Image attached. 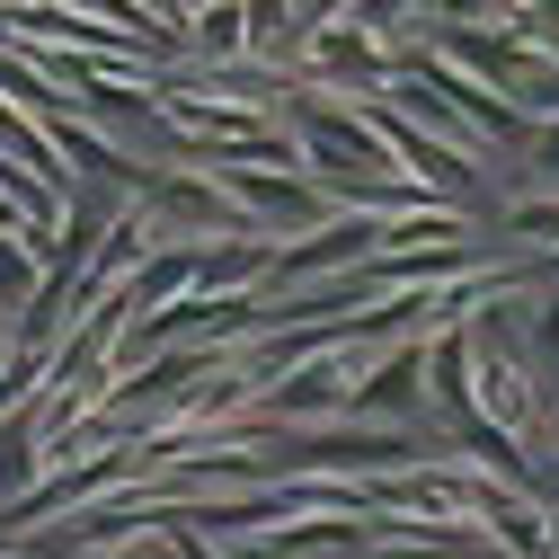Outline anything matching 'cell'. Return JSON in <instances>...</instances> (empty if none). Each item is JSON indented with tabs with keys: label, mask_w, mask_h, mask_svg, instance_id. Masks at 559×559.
<instances>
[{
	"label": "cell",
	"mask_w": 559,
	"mask_h": 559,
	"mask_svg": "<svg viewBox=\"0 0 559 559\" xmlns=\"http://www.w3.org/2000/svg\"><path fill=\"white\" fill-rule=\"evenodd\" d=\"M223 187L240 195L249 231H320V223H337V204L320 195V178H294V169H240Z\"/></svg>",
	"instance_id": "3"
},
{
	"label": "cell",
	"mask_w": 559,
	"mask_h": 559,
	"mask_svg": "<svg viewBox=\"0 0 559 559\" xmlns=\"http://www.w3.org/2000/svg\"><path fill=\"white\" fill-rule=\"evenodd\" d=\"M195 36H204V53H231V45L249 36V19H240V10H204V19H195Z\"/></svg>",
	"instance_id": "10"
},
{
	"label": "cell",
	"mask_w": 559,
	"mask_h": 559,
	"mask_svg": "<svg viewBox=\"0 0 559 559\" xmlns=\"http://www.w3.org/2000/svg\"><path fill=\"white\" fill-rule=\"evenodd\" d=\"M436 45L462 62L471 81H498V90H524V81H533V53H524L515 36H488V27H462V19H444V27H436Z\"/></svg>",
	"instance_id": "4"
},
{
	"label": "cell",
	"mask_w": 559,
	"mask_h": 559,
	"mask_svg": "<svg viewBox=\"0 0 559 559\" xmlns=\"http://www.w3.org/2000/svg\"><path fill=\"white\" fill-rule=\"evenodd\" d=\"M427 373H436V400H444V427H479V400H471V346L462 337H436L427 346Z\"/></svg>",
	"instance_id": "8"
},
{
	"label": "cell",
	"mask_w": 559,
	"mask_h": 559,
	"mask_svg": "<svg viewBox=\"0 0 559 559\" xmlns=\"http://www.w3.org/2000/svg\"><path fill=\"white\" fill-rule=\"evenodd\" d=\"M133 204H143L152 240H169V249H214V231H249V214L231 204V187H223V178H187V169L143 178Z\"/></svg>",
	"instance_id": "1"
},
{
	"label": "cell",
	"mask_w": 559,
	"mask_h": 559,
	"mask_svg": "<svg viewBox=\"0 0 559 559\" xmlns=\"http://www.w3.org/2000/svg\"><path fill=\"white\" fill-rule=\"evenodd\" d=\"M36 285H45V275H36V258H27V240H0V311H27L36 302Z\"/></svg>",
	"instance_id": "9"
},
{
	"label": "cell",
	"mask_w": 559,
	"mask_h": 559,
	"mask_svg": "<svg viewBox=\"0 0 559 559\" xmlns=\"http://www.w3.org/2000/svg\"><path fill=\"white\" fill-rule=\"evenodd\" d=\"M417 373H427V346H400L382 373L356 382V400H346V408H356V417H408V408H417Z\"/></svg>",
	"instance_id": "7"
},
{
	"label": "cell",
	"mask_w": 559,
	"mask_h": 559,
	"mask_svg": "<svg viewBox=\"0 0 559 559\" xmlns=\"http://www.w3.org/2000/svg\"><path fill=\"white\" fill-rule=\"evenodd\" d=\"M107 559H169V542H152V533H143L133 550H107Z\"/></svg>",
	"instance_id": "11"
},
{
	"label": "cell",
	"mask_w": 559,
	"mask_h": 559,
	"mask_svg": "<svg viewBox=\"0 0 559 559\" xmlns=\"http://www.w3.org/2000/svg\"><path fill=\"white\" fill-rule=\"evenodd\" d=\"M36 479H45V417H36V400H27V408L0 417V507H19Z\"/></svg>",
	"instance_id": "6"
},
{
	"label": "cell",
	"mask_w": 559,
	"mask_h": 559,
	"mask_svg": "<svg viewBox=\"0 0 559 559\" xmlns=\"http://www.w3.org/2000/svg\"><path fill=\"white\" fill-rule=\"evenodd\" d=\"M382 240H391V223H373V214H337V223H320V231H302V240H285V249H275V266H266L258 302L302 294L311 275H356L365 258H382Z\"/></svg>",
	"instance_id": "2"
},
{
	"label": "cell",
	"mask_w": 559,
	"mask_h": 559,
	"mask_svg": "<svg viewBox=\"0 0 559 559\" xmlns=\"http://www.w3.org/2000/svg\"><path fill=\"white\" fill-rule=\"evenodd\" d=\"M275 462H302V471H391L408 462V436H311V444H285Z\"/></svg>",
	"instance_id": "5"
}]
</instances>
